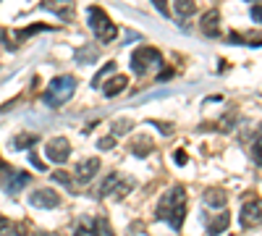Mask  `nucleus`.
Segmentation results:
<instances>
[{
	"mask_svg": "<svg viewBox=\"0 0 262 236\" xmlns=\"http://www.w3.org/2000/svg\"><path fill=\"white\" fill-rule=\"evenodd\" d=\"M45 11H50V13H55L58 18H63V21H71L74 18V0H42L39 3Z\"/></svg>",
	"mask_w": 262,
	"mask_h": 236,
	"instance_id": "6",
	"label": "nucleus"
},
{
	"mask_svg": "<svg viewBox=\"0 0 262 236\" xmlns=\"http://www.w3.org/2000/svg\"><path fill=\"white\" fill-rule=\"evenodd\" d=\"M257 223H259V200L252 197V200H247L244 207H242V226H244V228H252V226H257Z\"/></svg>",
	"mask_w": 262,
	"mask_h": 236,
	"instance_id": "8",
	"label": "nucleus"
},
{
	"mask_svg": "<svg viewBox=\"0 0 262 236\" xmlns=\"http://www.w3.org/2000/svg\"><path fill=\"white\" fill-rule=\"evenodd\" d=\"M74 236H97L95 233V228L92 226H81V228H76V233Z\"/></svg>",
	"mask_w": 262,
	"mask_h": 236,
	"instance_id": "29",
	"label": "nucleus"
},
{
	"mask_svg": "<svg viewBox=\"0 0 262 236\" xmlns=\"http://www.w3.org/2000/svg\"><path fill=\"white\" fill-rule=\"evenodd\" d=\"M152 149H155V144H152V139L147 134H142V137H137L134 142H131V153H134L137 158H147V153H152Z\"/></svg>",
	"mask_w": 262,
	"mask_h": 236,
	"instance_id": "13",
	"label": "nucleus"
},
{
	"mask_svg": "<svg viewBox=\"0 0 262 236\" xmlns=\"http://www.w3.org/2000/svg\"><path fill=\"white\" fill-rule=\"evenodd\" d=\"M95 233H97V236H116L113 228H111V223H107L105 218H97V223H95Z\"/></svg>",
	"mask_w": 262,
	"mask_h": 236,
	"instance_id": "23",
	"label": "nucleus"
},
{
	"mask_svg": "<svg viewBox=\"0 0 262 236\" xmlns=\"http://www.w3.org/2000/svg\"><path fill=\"white\" fill-rule=\"evenodd\" d=\"M179 202H186V191H184V186H173L168 195H163V200H160V205H158V218H168V212H170V207L173 205H179Z\"/></svg>",
	"mask_w": 262,
	"mask_h": 236,
	"instance_id": "5",
	"label": "nucleus"
},
{
	"mask_svg": "<svg viewBox=\"0 0 262 236\" xmlns=\"http://www.w3.org/2000/svg\"><path fill=\"white\" fill-rule=\"evenodd\" d=\"M131 128H134V121H128V118H118L113 126H111V134L113 137H123V134H128Z\"/></svg>",
	"mask_w": 262,
	"mask_h": 236,
	"instance_id": "19",
	"label": "nucleus"
},
{
	"mask_svg": "<svg viewBox=\"0 0 262 236\" xmlns=\"http://www.w3.org/2000/svg\"><path fill=\"white\" fill-rule=\"evenodd\" d=\"M29 202L34 207H42V210H53V207L60 205V197H58L55 189H37V191H32Z\"/></svg>",
	"mask_w": 262,
	"mask_h": 236,
	"instance_id": "7",
	"label": "nucleus"
},
{
	"mask_svg": "<svg viewBox=\"0 0 262 236\" xmlns=\"http://www.w3.org/2000/svg\"><path fill=\"white\" fill-rule=\"evenodd\" d=\"M205 202L210 205V207H226V202H228V197H226V191L223 189H207L205 191Z\"/></svg>",
	"mask_w": 262,
	"mask_h": 236,
	"instance_id": "15",
	"label": "nucleus"
},
{
	"mask_svg": "<svg viewBox=\"0 0 262 236\" xmlns=\"http://www.w3.org/2000/svg\"><path fill=\"white\" fill-rule=\"evenodd\" d=\"M126 87H128V79H126L123 74H116V76H111V79L105 81L102 95H105V97H116V95H121Z\"/></svg>",
	"mask_w": 262,
	"mask_h": 236,
	"instance_id": "12",
	"label": "nucleus"
},
{
	"mask_svg": "<svg viewBox=\"0 0 262 236\" xmlns=\"http://www.w3.org/2000/svg\"><path fill=\"white\" fill-rule=\"evenodd\" d=\"M155 66H163V55L155 48L142 45V48H137L134 53H131V71L134 74L144 76L149 69H155Z\"/></svg>",
	"mask_w": 262,
	"mask_h": 236,
	"instance_id": "3",
	"label": "nucleus"
},
{
	"mask_svg": "<svg viewBox=\"0 0 262 236\" xmlns=\"http://www.w3.org/2000/svg\"><path fill=\"white\" fill-rule=\"evenodd\" d=\"M45 155L53 163H66V160H69V155H71V142L66 139V137H53L45 144Z\"/></svg>",
	"mask_w": 262,
	"mask_h": 236,
	"instance_id": "4",
	"label": "nucleus"
},
{
	"mask_svg": "<svg viewBox=\"0 0 262 236\" xmlns=\"http://www.w3.org/2000/svg\"><path fill=\"white\" fill-rule=\"evenodd\" d=\"M152 6H155L163 16H168V13H170V11H168V0H152Z\"/></svg>",
	"mask_w": 262,
	"mask_h": 236,
	"instance_id": "28",
	"label": "nucleus"
},
{
	"mask_svg": "<svg viewBox=\"0 0 262 236\" xmlns=\"http://www.w3.org/2000/svg\"><path fill=\"white\" fill-rule=\"evenodd\" d=\"M200 29H202L207 37H217V34H221V13H217L215 8L207 11V13L202 16V21H200Z\"/></svg>",
	"mask_w": 262,
	"mask_h": 236,
	"instance_id": "10",
	"label": "nucleus"
},
{
	"mask_svg": "<svg viewBox=\"0 0 262 236\" xmlns=\"http://www.w3.org/2000/svg\"><path fill=\"white\" fill-rule=\"evenodd\" d=\"M29 181H32V176L27 174V170H13V174L8 176V181L3 184V189L8 191V195H16V191H18V189H24Z\"/></svg>",
	"mask_w": 262,
	"mask_h": 236,
	"instance_id": "11",
	"label": "nucleus"
},
{
	"mask_svg": "<svg viewBox=\"0 0 262 236\" xmlns=\"http://www.w3.org/2000/svg\"><path fill=\"white\" fill-rule=\"evenodd\" d=\"M173 8H176L179 18H189V16H194L196 3H194V0H173Z\"/></svg>",
	"mask_w": 262,
	"mask_h": 236,
	"instance_id": "16",
	"label": "nucleus"
},
{
	"mask_svg": "<svg viewBox=\"0 0 262 236\" xmlns=\"http://www.w3.org/2000/svg\"><path fill=\"white\" fill-rule=\"evenodd\" d=\"M29 160H32V165H34V168H39V170H48V165H45V160H39L37 155H29Z\"/></svg>",
	"mask_w": 262,
	"mask_h": 236,
	"instance_id": "31",
	"label": "nucleus"
},
{
	"mask_svg": "<svg viewBox=\"0 0 262 236\" xmlns=\"http://www.w3.org/2000/svg\"><path fill=\"white\" fill-rule=\"evenodd\" d=\"M53 181H58V184H63V186H71V179H69V174H66V170H55Z\"/></svg>",
	"mask_w": 262,
	"mask_h": 236,
	"instance_id": "25",
	"label": "nucleus"
},
{
	"mask_svg": "<svg viewBox=\"0 0 262 236\" xmlns=\"http://www.w3.org/2000/svg\"><path fill=\"white\" fill-rule=\"evenodd\" d=\"M113 71H116V63H107V66H105V69H102V71H100V74L95 76V81H92V84H95V87H97V84L102 81V76H107V74H113Z\"/></svg>",
	"mask_w": 262,
	"mask_h": 236,
	"instance_id": "26",
	"label": "nucleus"
},
{
	"mask_svg": "<svg viewBox=\"0 0 262 236\" xmlns=\"http://www.w3.org/2000/svg\"><path fill=\"white\" fill-rule=\"evenodd\" d=\"M173 160H176V165H186V153L184 149H176V153H173Z\"/></svg>",
	"mask_w": 262,
	"mask_h": 236,
	"instance_id": "30",
	"label": "nucleus"
},
{
	"mask_svg": "<svg viewBox=\"0 0 262 236\" xmlns=\"http://www.w3.org/2000/svg\"><path fill=\"white\" fill-rule=\"evenodd\" d=\"M97 147H100V149H113V147H116V137H102V139L97 142Z\"/></svg>",
	"mask_w": 262,
	"mask_h": 236,
	"instance_id": "27",
	"label": "nucleus"
},
{
	"mask_svg": "<svg viewBox=\"0 0 262 236\" xmlns=\"http://www.w3.org/2000/svg\"><path fill=\"white\" fill-rule=\"evenodd\" d=\"M16 233H21V228H18V226H13V223H11V218L0 216V236H16Z\"/></svg>",
	"mask_w": 262,
	"mask_h": 236,
	"instance_id": "22",
	"label": "nucleus"
},
{
	"mask_svg": "<svg viewBox=\"0 0 262 236\" xmlns=\"http://www.w3.org/2000/svg\"><path fill=\"white\" fill-rule=\"evenodd\" d=\"M118 181H121V176H118V174H111V176L105 179V184L100 186V195H102V197H111L113 191H116V186H118Z\"/></svg>",
	"mask_w": 262,
	"mask_h": 236,
	"instance_id": "21",
	"label": "nucleus"
},
{
	"mask_svg": "<svg viewBox=\"0 0 262 236\" xmlns=\"http://www.w3.org/2000/svg\"><path fill=\"white\" fill-rule=\"evenodd\" d=\"M97 55H100V50H97L95 45H84V48L76 53V60H79V63H92V60H97Z\"/></svg>",
	"mask_w": 262,
	"mask_h": 236,
	"instance_id": "18",
	"label": "nucleus"
},
{
	"mask_svg": "<svg viewBox=\"0 0 262 236\" xmlns=\"http://www.w3.org/2000/svg\"><path fill=\"white\" fill-rule=\"evenodd\" d=\"M74 90H76V79L71 74H63V76H55L48 84V90L42 92V100H45V105H50V108H60V105H66L71 100Z\"/></svg>",
	"mask_w": 262,
	"mask_h": 236,
	"instance_id": "1",
	"label": "nucleus"
},
{
	"mask_svg": "<svg viewBox=\"0 0 262 236\" xmlns=\"http://www.w3.org/2000/svg\"><path fill=\"white\" fill-rule=\"evenodd\" d=\"M0 42L8 48V50H16V42L11 39V34H8V29H0Z\"/></svg>",
	"mask_w": 262,
	"mask_h": 236,
	"instance_id": "24",
	"label": "nucleus"
},
{
	"mask_svg": "<svg viewBox=\"0 0 262 236\" xmlns=\"http://www.w3.org/2000/svg\"><path fill=\"white\" fill-rule=\"evenodd\" d=\"M37 142H39L37 134H18V137L13 139V147H16V149H29V147H34Z\"/></svg>",
	"mask_w": 262,
	"mask_h": 236,
	"instance_id": "20",
	"label": "nucleus"
},
{
	"mask_svg": "<svg viewBox=\"0 0 262 236\" xmlns=\"http://www.w3.org/2000/svg\"><path fill=\"white\" fill-rule=\"evenodd\" d=\"M86 24H90L92 34L100 42H113L118 37V29H116V24L111 21V16H107L102 8H97V6H92L90 11H86Z\"/></svg>",
	"mask_w": 262,
	"mask_h": 236,
	"instance_id": "2",
	"label": "nucleus"
},
{
	"mask_svg": "<svg viewBox=\"0 0 262 236\" xmlns=\"http://www.w3.org/2000/svg\"><path fill=\"white\" fill-rule=\"evenodd\" d=\"M0 163H3V160H0Z\"/></svg>",
	"mask_w": 262,
	"mask_h": 236,
	"instance_id": "33",
	"label": "nucleus"
},
{
	"mask_svg": "<svg viewBox=\"0 0 262 236\" xmlns=\"http://www.w3.org/2000/svg\"><path fill=\"white\" fill-rule=\"evenodd\" d=\"M97 170H100V158H90V160L79 163V168H76V181L90 184V181L97 176Z\"/></svg>",
	"mask_w": 262,
	"mask_h": 236,
	"instance_id": "9",
	"label": "nucleus"
},
{
	"mask_svg": "<svg viewBox=\"0 0 262 236\" xmlns=\"http://www.w3.org/2000/svg\"><path fill=\"white\" fill-rule=\"evenodd\" d=\"M228 226H231V216H228V212H221V216H215V218L207 223V233H210V236H217V233H223Z\"/></svg>",
	"mask_w": 262,
	"mask_h": 236,
	"instance_id": "14",
	"label": "nucleus"
},
{
	"mask_svg": "<svg viewBox=\"0 0 262 236\" xmlns=\"http://www.w3.org/2000/svg\"><path fill=\"white\" fill-rule=\"evenodd\" d=\"M50 29H53L50 24H32V27H27V29H18L16 39H18V42H24V39H29L32 34H39V32H50Z\"/></svg>",
	"mask_w": 262,
	"mask_h": 236,
	"instance_id": "17",
	"label": "nucleus"
},
{
	"mask_svg": "<svg viewBox=\"0 0 262 236\" xmlns=\"http://www.w3.org/2000/svg\"><path fill=\"white\" fill-rule=\"evenodd\" d=\"M252 18H254L257 24H259V6H254V8H252Z\"/></svg>",
	"mask_w": 262,
	"mask_h": 236,
	"instance_id": "32",
	"label": "nucleus"
}]
</instances>
